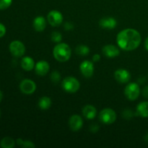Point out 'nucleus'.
Instances as JSON below:
<instances>
[{
    "label": "nucleus",
    "instance_id": "1",
    "mask_svg": "<svg viewBox=\"0 0 148 148\" xmlns=\"http://www.w3.org/2000/svg\"><path fill=\"white\" fill-rule=\"evenodd\" d=\"M116 42L122 50L130 51L139 47L141 43V36L134 29H124L117 35Z\"/></svg>",
    "mask_w": 148,
    "mask_h": 148
},
{
    "label": "nucleus",
    "instance_id": "2",
    "mask_svg": "<svg viewBox=\"0 0 148 148\" xmlns=\"http://www.w3.org/2000/svg\"><path fill=\"white\" fill-rule=\"evenodd\" d=\"M53 55L58 62H65L70 59L72 50L66 43H59L53 48Z\"/></svg>",
    "mask_w": 148,
    "mask_h": 148
},
{
    "label": "nucleus",
    "instance_id": "3",
    "mask_svg": "<svg viewBox=\"0 0 148 148\" xmlns=\"http://www.w3.org/2000/svg\"><path fill=\"white\" fill-rule=\"evenodd\" d=\"M62 87L64 90L66 92L74 93L79 90L80 88V84L78 79L74 77H65L62 81Z\"/></svg>",
    "mask_w": 148,
    "mask_h": 148
},
{
    "label": "nucleus",
    "instance_id": "4",
    "mask_svg": "<svg viewBox=\"0 0 148 148\" xmlns=\"http://www.w3.org/2000/svg\"><path fill=\"white\" fill-rule=\"evenodd\" d=\"M99 119L103 124H111L116 120V114L111 108H104L100 112Z\"/></svg>",
    "mask_w": 148,
    "mask_h": 148
},
{
    "label": "nucleus",
    "instance_id": "5",
    "mask_svg": "<svg viewBox=\"0 0 148 148\" xmlns=\"http://www.w3.org/2000/svg\"><path fill=\"white\" fill-rule=\"evenodd\" d=\"M140 94V86L136 82H131L126 86L124 89V95L130 101H135Z\"/></svg>",
    "mask_w": 148,
    "mask_h": 148
},
{
    "label": "nucleus",
    "instance_id": "6",
    "mask_svg": "<svg viewBox=\"0 0 148 148\" xmlns=\"http://www.w3.org/2000/svg\"><path fill=\"white\" fill-rule=\"evenodd\" d=\"M10 51L15 57H21L25 53V47L20 40H14L10 44Z\"/></svg>",
    "mask_w": 148,
    "mask_h": 148
},
{
    "label": "nucleus",
    "instance_id": "7",
    "mask_svg": "<svg viewBox=\"0 0 148 148\" xmlns=\"http://www.w3.org/2000/svg\"><path fill=\"white\" fill-rule=\"evenodd\" d=\"M47 20L51 25L53 27H57L60 25L63 22V16L59 11L51 10L48 14Z\"/></svg>",
    "mask_w": 148,
    "mask_h": 148
},
{
    "label": "nucleus",
    "instance_id": "8",
    "mask_svg": "<svg viewBox=\"0 0 148 148\" xmlns=\"http://www.w3.org/2000/svg\"><path fill=\"white\" fill-rule=\"evenodd\" d=\"M20 89L22 92L26 95L33 94L36 90V84L30 79H25L20 82Z\"/></svg>",
    "mask_w": 148,
    "mask_h": 148
},
{
    "label": "nucleus",
    "instance_id": "9",
    "mask_svg": "<svg viewBox=\"0 0 148 148\" xmlns=\"http://www.w3.org/2000/svg\"><path fill=\"white\" fill-rule=\"evenodd\" d=\"M79 70L85 77H91L94 72L93 63L89 60L83 61L79 65Z\"/></svg>",
    "mask_w": 148,
    "mask_h": 148
},
{
    "label": "nucleus",
    "instance_id": "10",
    "mask_svg": "<svg viewBox=\"0 0 148 148\" xmlns=\"http://www.w3.org/2000/svg\"><path fill=\"white\" fill-rule=\"evenodd\" d=\"M114 77L116 80L118 81L120 83H127L131 79V74L129 71L124 69H117L114 72Z\"/></svg>",
    "mask_w": 148,
    "mask_h": 148
},
{
    "label": "nucleus",
    "instance_id": "11",
    "mask_svg": "<svg viewBox=\"0 0 148 148\" xmlns=\"http://www.w3.org/2000/svg\"><path fill=\"white\" fill-rule=\"evenodd\" d=\"M102 52L107 58H115L119 55L120 51L116 46L112 44L106 45L103 47Z\"/></svg>",
    "mask_w": 148,
    "mask_h": 148
},
{
    "label": "nucleus",
    "instance_id": "12",
    "mask_svg": "<svg viewBox=\"0 0 148 148\" xmlns=\"http://www.w3.org/2000/svg\"><path fill=\"white\" fill-rule=\"evenodd\" d=\"M69 125L73 132L79 131L83 126L82 119L81 118L80 116L77 115V114L72 115L69 120Z\"/></svg>",
    "mask_w": 148,
    "mask_h": 148
},
{
    "label": "nucleus",
    "instance_id": "13",
    "mask_svg": "<svg viewBox=\"0 0 148 148\" xmlns=\"http://www.w3.org/2000/svg\"><path fill=\"white\" fill-rule=\"evenodd\" d=\"M50 69V66L46 61H39L35 65V71L36 73L39 76H44L49 72Z\"/></svg>",
    "mask_w": 148,
    "mask_h": 148
},
{
    "label": "nucleus",
    "instance_id": "14",
    "mask_svg": "<svg viewBox=\"0 0 148 148\" xmlns=\"http://www.w3.org/2000/svg\"><path fill=\"white\" fill-rule=\"evenodd\" d=\"M99 25L101 28L112 30L116 27L117 21L114 17H105L100 20Z\"/></svg>",
    "mask_w": 148,
    "mask_h": 148
},
{
    "label": "nucleus",
    "instance_id": "15",
    "mask_svg": "<svg viewBox=\"0 0 148 148\" xmlns=\"http://www.w3.org/2000/svg\"><path fill=\"white\" fill-rule=\"evenodd\" d=\"M82 114H83L85 118H86L87 119H93L97 115V110L93 106L87 105L85 106L82 108Z\"/></svg>",
    "mask_w": 148,
    "mask_h": 148
},
{
    "label": "nucleus",
    "instance_id": "16",
    "mask_svg": "<svg viewBox=\"0 0 148 148\" xmlns=\"http://www.w3.org/2000/svg\"><path fill=\"white\" fill-rule=\"evenodd\" d=\"M33 28L38 32H42L45 30L46 27V19L42 16H38L33 20Z\"/></svg>",
    "mask_w": 148,
    "mask_h": 148
},
{
    "label": "nucleus",
    "instance_id": "17",
    "mask_svg": "<svg viewBox=\"0 0 148 148\" xmlns=\"http://www.w3.org/2000/svg\"><path fill=\"white\" fill-rule=\"evenodd\" d=\"M21 66L25 71H31L35 67L34 60L30 56H25L21 60Z\"/></svg>",
    "mask_w": 148,
    "mask_h": 148
},
{
    "label": "nucleus",
    "instance_id": "18",
    "mask_svg": "<svg viewBox=\"0 0 148 148\" xmlns=\"http://www.w3.org/2000/svg\"><path fill=\"white\" fill-rule=\"evenodd\" d=\"M137 114L144 118L148 117V102L144 101L141 102L137 106Z\"/></svg>",
    "mask_w": 148,
    "mask_h": 148
},
{
    "label": "nucleus",
    "instance_id": "19",
    "mask_svg": "<svg viewBox=\"0 0 148 148\" xmlns=\"http://www.w3.org/2000/svg\"><path fill=\"white\" fill-rule=\"evenodd\" d=\"M38 107L42 110H48L51 106V100L47 96H43L39 99Z\"/></svg>",
    "mask_w": 148,
    "mask_h": 148
},
{
    "label": "nucleus",
    "instance_id": "20",
    "mask_svg": "<svg viewBox=\"0 0 148 148\" xmlns=\"http://www.w3.org/2000/svg\"><path fill=\"white\" fill-rule=\"evenodd\" d=\"M16 142L10 137H5L0 142V147L2 148H13Z\"/></svg>",
    "mask_w": 148,
    "mask_h": 148
},
{
    "label": "nucleus",
    "instance_id": "21",
    "mask_svg": "<svg viewBox=\"0 0 148 148\" xmlns=\"http://www.w3.org/2000/svg\"><path fill=\"white\" fill-rule=\"evenodd\" d=\"M76 53L79 56H88L90 53V49L85 45H79L76 48Z\"/></svg>",
    "mask_w": 148,
    "mask_h": 148
},
{
    "label": "nucleus",
    "instance_id": "22",
    "mask_svg": "<svg viewBox=\"0 0 148 148\" xmlns=\"http://www.w3.org/2000/svg\"><path fill=\"white\" fill-rule=\"evenodd\" d=\"M16 143L21 147L24 148H34L36 147L33 142L29 141V140H23L20 138L16 140Z\"/></svg>",
    "mask_w": 148,
    "mask_h": 148
},
{
    "label": "nucleus",
    "instance_id": "23",
    "mask_svg": "<svg viewBox=\"0 0 148 148\" xmlns=\"http://www.w3.org/2000/svg\"><path fill=\"white\" fill-rule=\"evenodd\" d=\"M51 39L52 41L54 42V43H60L61 40H62V36L59 32L54 31L52 33L51 36Z\"/></svg>",
    "mask_w": 148,
    "mask_h": 148
},
{
    "label": "nucleus",
    "instance_id": "24",
    "mask_svg": "<svg viewBox=\"0 0 148 148\" xmlns=\"http://www.w3.org/2000/svg\"><path fill=\"white\" fill-rule=\"evenodd\" d=\"M50 78L52 82H54V83H57L61 79L60 73L59 72H57V71H54V72H53L51 74Z\"/></svg>",
    "mask_w": 148,
    "mask_h": 148
},
{
    "label": "nucleus",
    "instance_id": "25",
    "mask_svg": "<svg viewBox=\"0 0 148 148\" xmlns=\"http://www.w3.org/2000/svg\"><path fill=\"white\" fill-rule=\"evenodd\" d=\"M12 0H0V10H4L10 7Z\"/></svg>",
    "mask_w": 148,
    "mask_h": 148
},
{
    "label": "nucleus",
    "instance_id": "26",
    "mask_svg": "<svg viewBox=\"0 0 148 148\" xmlns=\"http://www.w3.org/2000/svg\"><path fill=\"white\" fill-rule=\"evenodd\" d=\"M134 114L133 112L130 109H125L123 111V117H124L125 119L130 120L133 117Z\"/></svg>",
    "mask_w": 148,
    "mask_h": 148
},
{
    "label": "nucleus",
    "instance_id": "27",
    "mask_svg": "<svg viewBox=\"0 0 148 148\" xmlns=\"http://www.w3.org/2000/svg\"><path fill=\"white\" fill-rule=\"evenodd\" d=\"M6 33V27L3 24L0 23V38L3 37Z\"/></svg>",
    "mask_w": 148,
    "mask_h": 148
},
{
    "label": "nucleus",
    "instance_id": "28",
    "mask_svg": "<svg viewBox=\"0 0 148 148\" xmlns=\"http://www.w3.org/2000/svg\"><path fill=\"white\" fill-rule=\"evenodd\" d=\"M98 130H99V127H98L97 124H92V125H91L90 127V131L91 132H97L98 131Z\"/></svg>",
    "mask_w": 148,
    "mask_h": 148
},
{
    "label": "nucleus",
    "instance_id": "29",
    "mask_svg": "<svg viewBox=\"0 0 148 148\" xmlns=\"http://www.w3.org/2000/svg\"><path fill=\"white\" fill-rule=\"evenodd\" d=\"M74 28V25L71 23L66 22L64 24V29L66 30H71Z\"/></svg>",
    "mask_w": 148,
    "mask_h": 148
},
{
    "label": "nucleus",
    "instance_id": "30",
    "mask_svg": "<svg viewBox=\"0 0 148 148\" xmlns=\"http://www.w3.org/2000/svg\"><path fill=\"white\" fill-rule=\"evenodd\" d=\"M142 94H143V95L145 98H148V85L143 88V91H142Z\"/></svg>",
    "mask_w": 148,
    "mask_h": 148
},
{
    "label": "nucleus",
    "instance_id": "31",
    "mask_svg": "<svg viewBox=\"0 0 148 148\" xmlns=\"http://www.w3.org/2000/svg\"><path fill=\"white\" fill-rule=\"evenodd\" d=\"M101 60V56L99 54H94L92 56V61L94 62H98Z\"/></svg>",
    "mask_w": 148,
    "mask_h": 148
},
{
    "label": "nucleus",
    "instance_id": "32",
    "mask_svg": "<svg viewBox=\"0 0 148 148\" xmlns=\"http://www.w3.org/2000/svg\"><path fill=\"white\" fill-rule=\"evenodd\" d=\"M145 47L146 50L148 51V37L146 38L145 42Z\"/></svg>",
    "mask_w": 148,
    "mask_h": 148
},
{
    "label": "nucleus",
    "instance_id": "33",
    "mask_svg": "<svg viewBox=\"0 0 148 148\" xmlns=\"http://www.w3.org/2000/svg\"><path fill=\"white\" fill-rule=\"evenodd\" d=\"M2 98H3V93H2V92H1V91L0 90V103H1V100H2Z\"/></svg>",
    "mask_w": 148,
    "mask_h": 148
},
{
    "label": "nucleus",
    "instance_id": "34",
    "mask_svg": "<svg viewBox=\"0 0 148 148\" xmlns=\"http://www.w3.org/2000/svg\"><path fill=\"white\" fill-rule=\"evenodd\" d=\"M145 140L146 143H148V134L145 137Z\"/></svg>",
    "mask_w": 148,
    "mask_h": 148
},
{
    "label": "nucleus",
    "instance_id": "35",
    "mask_svg": "<svg viewBox=\"0 0 148 148\" xmlns=\"http://www.w3.org/2000/svg\"><path fill=\"white\" fill-rule=\"evenodd\" d=\"M0 116H1V112H0Z\"/></svg>",
    "mask_w": 148,
    "mask_h": 148
}]
</instances>
